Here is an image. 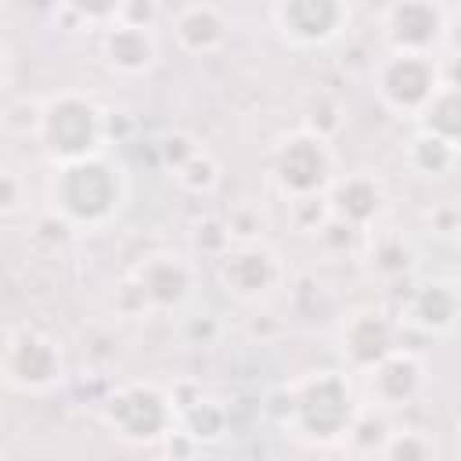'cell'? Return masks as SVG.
Segmentation results:
<instances>
[{"instance_id":"14","label":"cell","mask_w":461,"mask_h":461,"mask_svg":"<svg viewBox=\"0 0 461 461\" xmlns=\"http://www.w3.org/2000/svg\"><path fill=\"white\" fill-rule=\"evenodd\" d=\"M331 220L346 223L357 234H367L371 227H378V220L389 209V191L385 180L371 169H353V173H339L335 184L324 194Z\"/></svg>"},{"instance_id":"13","label":"cell","mask_w":461,"mask_h":461,"mask_svg":"<svg viewBox=\"0 0 461 461\" xmlns=\"http://www.w3.org/2000/svg\"><path fill=\"white\" fill-rule=\"evenodd\" d=\"M126 274L133 277V285L148 299L151 313L180 310L194 295V285H198L194 263L184 252H173V249H155V252L140 256Z\"/></svg>"},{"instance_id":"16","label":"cell","mask_w":461,"mask_h":461,"mask_svg":"<svg viewBox=\"0 0 461 461\" xmlns=\"http://www.w3.org/2000/svg\"><path fill=\"white\" fill-rule=\"evenodd\" d=\"M97 54L104 68H112L115 76H148L158 65V36L155 29L130 25L112 14V22L101 25Z\"/></svg>"},{"instance_id":"8","label":"cell","mask_w":461,"mask_h":461,"mask_svg":"<svg viewBox=\"0 0 461 461\" xmlns=\"http://www.w3.org/2000/svg\"><path fill=\"white\" fill-rule=\"evenodd\" d=\"M447 79L454 76L443 68V61L421 54H382L371 72L378 104L400 119H414Z\"/></svg>"},{"instance_id":"3","label":"cell","mask_w":461,"mask_h":461,"mask_svg":"<svg viewBox=\"0 0 461 461\" xmlns=\"http://www.w3.org/2000/svg\"><path fill=\"white\" fill-rule=\"evenodd\" d=\"M32 140L50 166L108 151V112L86 90H54L36 108Z\"/></svg>"},{"instance_id":"25","label":"cell","mask_w":461,"mask_h":461,"mask_svg":"<svg viewBox=\"0 0 461 461\" xmlns=\"http://www.w3.org/2000/svg\"><path fill=\"white\" fill-rule=\"evenodd\" d=\"M29 205V184L18 169L0 166V220H11L18 212H25Z\"/></svg>"},{"instance_id":"12","label":"cell","mask_w":461,"mask_h":461,"mask_svg":"<svg viewBox=\"0 0 461 461\" xmlns=\"http://www.w3.org/2000/svg\"><path fill=\"white\" fill-rule=\"evenodd\" d=\"M429 385V367H425V357L400 346L393 349L385 360H378L371 371L360 375V403L389 414V411H400V407H411Z\"/></svg>"},{"instance_id":"2","label":"cell","mask_w":461,"mask_h":461,"mask_svg":"<svg viewBox=\"0 0 461 461\" xmlns=\"http://www.w3.org/2000/svg\"><path fill=\"white\" fill-rule=\"evenodd\" d=\"M47 212L65 230H101L119 220L130 202V173L112 151L50 166L43 180Z\"/></svg>"},{"instance_id":"7","label":"cell","mask_w":461,"mask_h":461,"mask_svg":"<svg viewBox=\"0 0 461 461\" xmlns=\"http://www.w3.org/2000/svg\"><path fill=\"white\" fill-rule=\"evenodd\" d=\"M285 281H288V267L281 252L263 238L227 241L216 256V285L245 306L270 303L285 288Z\"/></svg>"},{"instance_id":"28","label":"cell","mask_w":461,"mask_h":461,"mask_svg":"<svg viewBox=\"0 0 461 461\" xmlns=\"http://www.w3.org/2000/svg\"><path fill=\"white\" fill-rule=\"evenodd\" d=\"M158 7L155 4H140V0H130V4H115V18L119 22H130V25H144V29H155L158 22Z\"/></svg>"},{"instance_id":"5","label":"cell","mask_w":461,"mask_h":461,"mask_svg":"<svg viewBox=\"0 0 461 461\" xmlns=\"http://www.w3.org/2000/svg\"><path fill=\"white\" fill-rule=\"evenodd\" d=\"M267 176L281 198H324L339 176V155L328 137L303 126L281 133L267 151Z\"/></svg>"},{"instance_id":"17","label":"cell","mask_w":461,"mask_h":461,"mask_svg":"<svg viewBox=\"0 0 461 461\" xmlns=\"http://www.w3.org/2000/svg\"><path fill=\"white\" fill-rule=\"evenodd\" d=\"M169 25H173L176 47L191 58L216 54L230 40V14L220 4H184L173 11Z\"/></svg>"},{"instance_id":"19","label":"cell","mask_w":461,"mask_h":461,"mask_svg":"<svg viewBox=\"0 0 461 461\" xmlns=\"http://www.w3.org/2000/svg\"><path fill=\"white\" fill-rule=\"evenodd\" d=\"M173 400H176V432L191 447H209V443H220L227 436L230 414L216 396L194 393L191 400H184V396H173Z\"/></svg>"},{"instance_id":"26","label":"cell","mask_w":461,"mask_h":461,"mask_svg":"<svg viewBox=\"0 0 461 461\" xmlns=\"http://www.w3.org/2000/svg\"><path fill=\"white\" fill-rule=\"evenodd\" d=\"M288 209H292V223H295V230H303V234H321L324 223L331 220L324 198H299V202H288Z\"/></svg>"},{"instance_id":"11","label":"cell","mask_w":461,"mask_h":461,"mask_svg":"<svg viewBox=\"0 0 461 461\" xmlns=\"http://www.w3.org/2000/svg\"><path fill=\"white\" fill-rule=\"evenodd\" d=\"M270 25L295 50H321L342 40L353 25V7L342 0H277Z\"/></svg>"},{"instance_id":"22","label":"cell","mask_w":461,"mask_h":461,"mask_svg":"<svg viewBox=\"0 0 461 461\" xmlns=\"http://www.w3.org/2000/svg\"><path fill=\"white\" fill-rule=\"evenodd\" d=\"M389 429H393V425H389V414H382V411H375V407L364 403V407L357 411V418H353V425H349L342 447L353 450L357 457H378V450H382Z\"/></svg>"},{"instance_id":"29","label":"cell","mask_w":461,"mask_h":461,"mask_svg":"<svg viewBox=\"0 0 461 461\" xmlns=\"http://www.w3.org/2000/svg\"><path fill=\"white\" fill-rule=\"evenodd\" d=\"M194 148H202V144H194L187 133H169L162 144H158V151H162V162H166V169H173V166H180Z\"/></svg>"},{"instance_id":"4","label":"cell","mask_w":461,"mask_h":461,"mask_svg":"<svg viewBox=\"0 0 461 461\" xmlns=\"http://www.w3.org/2000/svg\"><path fill=\"white\" fill-rule=\"evenodd\" d=\"M101 425L130 447H162L176 432V400L173 389L144 378L119 382L104 393L97 407Z\"/></svg>"},{"instance_id":"1","label":"cell","mask_w":461,"mask_h":461,"mask_svg":"<svg viewBox=\"0 0 461 461\" xmlns=\"http://www.w3.org/2000/svg\"><path fill=\"white\" fill-rule=\"evenodd\" d=\"M360 407L364 403L353 375L335 367L295 375L270 396L274 421L303 447H321V450L342 447Z\"/></svg>"},{"instance_id":"15","label":"cell","mask_w":461,"mask_h":461,"mask_svg":"<svg viewBox=\"0 0 461 461\" xmlns=\"http://www.w3.org/2000/svg\"><path fill=\"white\" fill-rule=\"evenodd\" d=\"M461 313V292L454 277H429L414 285L400 306V324L421 331V335H450L457 328Z\"/></svg>"},{"instance_id":"27","label":"cell","mask_w":461,"mask_h":461,"mask_svg":"<svg viewBox=\"0 0 461 461\" xmlns=\"http://www.w3.org/2000/svg\"><path fill=\"white\" fill-rule=\"evenodd\" d=\"M112 303H115V313H119V317H130V321L151 317V306H148V299L140 295V288L133 285V277H130V274H122V277H119L115 292H112Z\"/></svg>"},{"instance_id":"30","label":"cell","mask_w":461,"mask_h":461,"mask_svg":"<svg viewBox=\"0 0 461 461\" xmlns=\"http://www.w3.org/2000/svg\"><path fill=\"white\" fill-rule=\"evenodd\" d=\"M432 230L443 234V238H450V234L457 230V209H454L450 202L439 205V209H432Z\"/></svg>"},{"instance_id":"10","label":"cell","mask_w":461,"mask_h":461,"mask_svg":"<svg viewBox=\"0 0 461 461\" xmlns=\"http://www.w3.org/2000/svg\"><path fill=\"white\" fill-rule=\"evenodd\" d=\"M400 335H403V324L385 306H375V303L353 306L335 328V346L346 364V375L371 371L378 360H385L393 349L403 346Z\"/></svg>"},{"instance_id":"20","label":"cell","mask_w":461,"mask_h":461,"mask_svg":"<svg viewBox=\"0 0 461 461\" xmlns=\"http://www.w3.org/2000/svg\"><path fill=\"white\" fill-rule=\"evenodd\" d=\"M414 126L418 133H429V137H439L447 144H457L461 137V94H457V79H447L432 101L414 115Z\"/></svg>"},{"instance_id":"21","label":"cell","mask_w":461,"mask_h":461,"mask_svg":"<svg viewBox=\"0 0 461 461\" xmlns=\"http://www.w3.org/2000/svg\"><path fill=\"white\" fill-rule=\"evenodd\" d=\"M403 162L418 173V176H443L454 169L457 162V144H447L439 137H429V133H418L407 140L403 148Z\"/></svg>"},{"instance_id":"24","label":"cell","mask_w":461,"mask_h":461,"mask_svg":"<svg viewBox=\"0 0 461 461\" xmlns=\"http://www.w3.org/2000/svg\"><path fill=\"white\" fill-rule=\"evenodd\" d=\"M375 461H436V439L421 429H389Z\"/></svg>"},{"instance_id":"18","label":"cell","mask_w":461,"mask_h":461,"mask_svg":"<svg viewBox=\"0 0 461 461\" xmlns=\"http://www.w3.org/2000/svg\"><path fill=\"white\" fill-rule=\"evenodd\" d=\"M360 256H364V267L378 281H400L414 270V245L411 238H403V230L371 227L360 238Z\"/></svg>"},{"instance_id":"31","label":"cell","mask_w":461,"mask_h":461,"mask_svg":"<svg viewBox=\"0 0 461 461\" xmlns=\"http://www.w3.org/2000/svg\"><path fill=\"white\" fill-rule=\"evenodd\" d=\"M7 79H11V54H7V47L0 43V94H4Z\"/></svg>"},{"instance_id":"6","label":"cell","mask_w":461,"mask_h":461,"mask_svg":"<svg viewBox=\"0 0 461 461\" xmlns=\"http://www.w3.org/2000/svg\"><path fill=\"white\" fill-rule=\"evenodd\" d=\"M0 382L25 396H47L65 385V349L36 324H14L0 339Z\"/></svg>"},{"instance_id":"23","label":"cell","mask_w":461,"mask_h":461,"mask_svg":"<svg viewBox=\"0 0 461 461\" xmlns=\"http://www.w3.org/2000/svg\"><path fill=\"white\" fill-rule=\"evenodd\" d=\"M176 187L187 191V194H209L216 184H220V162L205 151V148H194L180 166L169 169Z\"/></svg>"},{"instance_id":"9","label":"cell","mask_w":461,"mask_h":461,"mask_svg":"<svg viewBox=\"0 0 461 461\" xmlns=\"http://www.w3.org/2000/svg\"><path fill=\"white\" fill-rule=\"evenodd\" d=\"M454 7L436 0H393L378 11V36L385 54H421L439 58L443 43L450 40Z\"/></svg>"}]
</instances>
